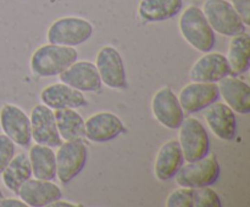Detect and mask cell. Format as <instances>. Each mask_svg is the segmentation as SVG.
<instances>
[{
    "mask_svg": "<svg viewBox=\"0 0 250 207\" xmlns=\"http://www.w3.org/2000/svg\"><path fill=\"white\" fill-rule=\"evenodd\" d=\"M4 199V195H2V191H1V188H0V201Z\"/></svg>",
    "mask_w": 250,
    "mask_h": 207,
    "instance_id": "1f68e13d",
    "label": "cell"
},
{
    "mask_svg": "<svg viewBox=\"0 0 250 207\" xmlns=\"http://www.w3.org/2000/svg\"><path fill=\"white\" fill-rule=\"evenodd\" d=\"M202 10L216 33L231 38L246 32L247 26L229 0H204Z\"/></svg>",
    "mask_w": 250,
    "mask_h": 207,
    "instance_id": "5b68a950",
    "label": "cell"
},
{
    "mask_svg": "<svg viewBox=\"0 0 250 207\" xmlns=\"http://www.w3.org/2000/svg\"><path fill=\"white\" fill-rule=\"evenodd\" d=\"M20 199L29 207L50 206L54 201L61 199V189L51 180L29 178L20 187L17 194Z\"/></svg>",
    "mask_w": 250,
    "mask_h": 207,
    "instance_id": "9a60e30c",
    "label": "cell"
},
{
    "mask_svg": "<svg viewBox=\"0 0 250 207\" xmlns=\"http://www.w3.org/2000/svg\"><path fill=\"white\" fill-rule=\"evenodd\" d=\"M125 132L120 117L109 111L97 112L84 121V138L92 143H107Z\"/></svg>",
    "mask_w": 250,
    "mask_h": 207,
    "instance_id": "4fadbf2b",
    "label": "cell"
},
{
    "mask_svg": "<svg viewBox=\"0 0 250 207\" xmlns=\"http://www.w3.org/2000/svg\"><path fill=\"white\" fill-rule=\"evenodd\" d=\"M165 205L167 207H194V189L180 187L168 195Z\"/></svg>",
    "mask_w": 250,
    "mask_h": 207,
    "instance_id": "484cf974",
    "label": "cell"
},
{
    "mask_svg": "<svg viewBox=\"0 0 250 207\" xmlns=\"http://www.w3.org/2000/svg\"><path fill=\"white\" fill-rule=\"evenodd\" d=\"M32 177L31 162L24 152L15 153L12 160L1 173L2 183L10 191L17 194L20 187Z\"/></svg>",
    "mask_w": 250,
    "mask_h": 207,
    "instance_id": "cb8c5ba5",
    "label": "cell"
},
{
    "mask_svg": "<svg viewBox=\"0 0 250 207\" xmlns=\"http://www.w3.org/2000/svg\"><path fill=\"white\" fill-rule=\"evenodd\" d=\"M183 163L185 157L178 140H167L160 146L154 161L155 178L159 182H168L175 178L176 173L182 167Z\"/></svg>",
    "mask_w": 250,
    "mask_h": 207,
    "instance_id": "d6986e66",
    "label": "cell"
},
{
    "mask_svg": "<svg viewBox=\"0 0 250 207\" xmlns=\"http://www.w3.org/2000/svg\"><path fill=\"white\" fill-rule=\"evenodd\" d=\"M0 128L16 145L28 146L32 140L29 116L14 104H4L0 109Z\"/></svg>",
    "mask_w": 250,
    "mask_h": 207,
    "instance_id": "9c48e42d",
    "label": "cell"
},
{
    "mask_svg": "<svg viewBox=\"0 0 250 207\" xmlns=\"http://www.w3.org/2000/svg\"><path fill=\"white\" fill-rule=\"evenodd\" d=\"M204 118L215 136L225 141L233 140L237 134L236 112L225 102H217L205 109Z\"/></svg>",
    "mask_w": 250,
    "mask_h": 207,
    "instance_id": "e0dca14e",
    "label": "cell"
},
{
    "mask_svg": "<svg viewBox=\"0 0 250 207\" xmlns=\"http://www.w3.org/2000/svg\"><path fill=\"white\" fill-rule=\"evenodd\" d=\"M59 77L61 82L82 93L98 92L103 85L97 67L90 61H75Z\"/></svg>",
    "mask_w": 250,
    "mask_h": 207,
    "instance_id": "2e32d148",
    "label": "cell"
},
{
    "mask_svg": "<svg viewBox=\"0 0 250 207\" xmlns=\"http://www.w3.org/2000/svg\"><path fill=\"white\" fill-rule=\"evenodd\" d=\"M221 174V167L216 156L207 155L200 160L183 163L176 173L175 179L178 187L197 188L211 187Z\"/></svg>",
    "mask_w": 250,
    "mask_h": 207,
    "instance_id": "277c9868",
    "label": "cell"
},
{
    "mask_svg": "<svg viewBox=\"0 0 250 207\" xmlns=\"http://www.w3.org/2000/svg\"><path fill=\"white\" fill-rule=\"evenodd\" d=\"M178 143L182 149L185 162H193L209 155V133L195 117L183 119L178 127Z\"/></svg>",
    "mask_w": 250,
    "mask_h": 207,
    "instance_id": "8992f818",
    "label": "cell"
},
{
    "mask_svg": "<svg viewBox=\"0 0 250 207\" xmlns=\"http://www.w3.org/2000/svg\"><path fill=\"white\" fill-rule=\"evenodd\" d=\"M31 133L32 139L37 144L58 148L62 143L56 127L54 110L44 104L36 105L32 109L31 116Z\"/></svg>",
    "mask_w": 250,
    "mask_h": 207,
    "instance_id": "8fae6325",
    "label": "cell"
},
{
    "mask_svg": "<svg viewBox=\"0 0 250 207\" xmlns=\"http://www.w3.org/2000/svg\"><path fill=\"white\" fill-rule=\"evenodd\" d=\"M95 67L104 85L111 89H122L127 85L126 70L121 54L116 48L105 45L98 51Z\"/></svg>",
    "mask_w": 250,
    "mask_h": 207,
    "instance_id": "ba28073f",
    "label": "cell"
},
{
    "mask_svg": "<svg viewBox=\"0 0 250 207\" xmlns=\"http://www.w3.org/2000/svg\"><path fill=\"white\" fill-rule=\"evenodd\" d=\"M94 27L88 19L78 16H65L55 19L46 31L48 43L75 46L85 43L93 36Z\"/></svg>",
    "mask_w": 250,
    "mask_h": 207,
    "instance_id": "3957f363",
    "label": "cell"
},
{
    "mask_svg": "<svg viewBox=\"0 0 250 207\" xmlns=\"http://www.w3.org/2000/svg\"><path fill=\"white\" fill-rule=\"evenodd\" d=\"M151 111L156 121L167 129H178L185 119V111L177 95L170 87H163L151 99Z\"/></svg>",
    "mask_w": 250,
    "mask_h": 207,
    "instance_id": "30bf717a",
    "label": "cell"
},
{
    "mask_svg": "<svg viewBox=\"0 0 250 207\" xmlns=\"http://www.w3.org/2000/svg\"><path fill=\"white\" fill-rule=\"evenodd\" d=\"M219 85L209 82H190L182 88L178 100L186 113H197L217 101Z\"/></svg>",
    "mask_w": 250,
    "mask_h": 207,
    "instance_id": "7c38bea8",
    "label": "cell"
},
{
    "mask_svg": "<svg viewBox=\"0 0 250 207\" xmlns=\"http://www.w3.org/2000/svg\"><path fill=\"white\" fill-rule=\"evenodd\" d=\"M51 207H75L76 205L75 204H71V202L68 201H62V200H56V201H54L53 204L50 205Z\"/></svg>",
    "mask_w": 250,
    "mask_h": 207,
    "instance_id": "4dcf8cb0",
    "label": "cell"
},
{
    "mask_svg": "<svg viewBox=\"0 0 250 207\" xmlns=\"http://www.w3.org/2000/svg\"><path fill=\"white\" fill-rule=\"evenodd\" d=\"M41 101L51 110L78 109L87 105L82 92L62 82L53 83L44 88L41 92Z\"/></svg>",
    "mask_w": 250,
    "mask_h": 207,
    "instance_id": "ac0fdd59",
    "label": "cell"
},
{
    "mask_svg": "<svg viewBox=\"0 0 250 207\" xmlns=\"http://www.w3.org/2000/svg\"><path fill=\"white\" fill-rule=\"evenodd\" d=\"M32 175L43 180H54L56 178V158L53 148L42 144H34L28 152Z\"/></svg>",
    "mask_w": 250,
    "mask_h": 207,
    "instance_id": "7402d4cb",
    "label": "cell"
},
{
    "mask_svg": "<svg viewBox=\"0 0 250 207\" xmlns=\"http://www.w3.org/2000/svg\"><path fill=\"white\" fill-rule=\"evenodd\" d=\"M219 92L225 104L236 113L248 114L250 112V88L248 83L239 78L227 75L219 80Z\"/></svg>",
    "mask_w": 250,
    "mask_h": 207,
    "instance_id": "ffe728a7",
    "label": "cell"
},
{
    "mask_svg": "<svg viewBox=\"0 0 250 207\" xmlns=\"http://www.w3.org/2000/svg\"><path fill=\"white\" fill-rule=\"evenodd\" d=\"M181 36L192 48L200 53H209L216 43L215 32L208 22L204 12L197 5H189L178 19Z\"/></svg>",
    "mask_w": 250,
    "mask_h": 207,
    "instance_id": "7a4b0ae2",
    "label": "cell"
},
{
    "mask_svg": "<svg viewBox=\"0 0 250 207\" xmlns=\"http://www.w3.org/2000/svg\"><path fill=\"white\" fill-rule=\"evenodd\" d=\"M234 10L247 27L250 24V0H231Z\"/></svg>",
    "mask_w": 250,
    "mask_h": 207,
    "instance_id": "f1b7e54d",
    "label": "cell"
},
{
    "mask_svg": "<svg viewBox=\"0 0 250 207\" xmlns=\"http://www.w3.org/2000/svg\"><path fill=\"white\" fill-rule=\"evenodd\" d=\"M198 58L189 71V78L193 82L217 83L222 78L231 75V67L226 55L221 53H204Z\"/></svg>",
    "mask_w": 250,
    "mask_h": 207,
    "instance_id": "5bb4252c",
    "label": "cell"
},
{
    "mask_svg": "<svg viewBox=\"0 0 250 207\" xmlns=\"http://www.w3.org/2000/svg\"><path fill=\"white\" fill-rule=\"evenodd\" d=\"M0 207H27V205L21 199L10 197V199H2L0 201Z\"/></svg>",
    "mask_w": 250,
    "mask_h": 207,
    "instance_id": "f546056e",
    "label": "cell"
},
{
    "mask_svg": "<svg viewBox=\"0 0 250 207\" xmlns=\"http://www.w3.org/2000/svg\"><path fill=\"white\" fill-rule=\"evenodd\" d=\"M78 60V51L72 46L44 44L36 49L31 56L29 66L38 77H55Z\"/></svg>",
    "mask_w": 250,
    "mask_h": 207,
    "instance_id": "6da1fadb",
    "label": "cell"
},
{
    "mask_svg": "<svg viewBox=\"0 0 250 207\" xmlns=\"http://www.w3.org/2000/svg\"><path fill=\"white\" fill-rule=\"evenodd\" d=\"M221 197L210 187L194 189V207H221Z\"/></svg>",
    "mask_w": 250,
    "mask_h": 207,
    "instance_id": "4316f807",
    "label": "cell"
},
{
    "mask_svg": "<svg viewBox=\"0 0 250 207\" xmlns=\"http://www.w3.org/2000/svg\"><path fill=\"white\" fill-rule=\"evenodd\" d=\"M183 9V0H141L138 16L144 22H161L177 16Z\"/></svg>",
    "mask_w": 250,
    "mask_h": 207,
    "instance_id": "44dd1931",
    "label": "cell"
},
{
    "mask_svg": "<svg viewBox=\"0 0 250 207\" xmlns=\"http://www.w3.org/2000/svg\"><path fill=\"white\" fill-rule=\"evenodd\" d=\"M55 152L56 178L62 184L72 182L84 168L88 149L82 139L62 141Z\"/></svg>",
    "mask_w": 250,
    "mask_h": 207,
    "instance_id": "52a82bcc",
    "label": "cell"
},
{
    "mask_svg": "<svg viewBox=\"0 0 250 207\" xmlns=\"http://www.w3.org/2000/svg\"><path fill=\"white\" fill-rule=\"evenodd\" d=\"M54 114L62 141L84 138V119L76 109L54 110Z\"/></svg>",
    "mask_w": 250,
    "mask_h": 207,
    "instance_id": "d4e9b609",
    "label": "cell"
},
{
    "mask_svg": "<svg viewBox=\"0 0 250 207\" xmlns=\"http://www.w3.org/2000/svg\"><path fill=\"white\" fill-rule=\"evenodd\" d=\"M232 75H243L250 67V37L247 32L231 37L226 55Z\"/></svg>",
    "mask_w": 250,
    "mask_h": 207,
    "instance_id": "603a6c76",
    "label": "cell"
},
{
    "mask_svg": "<svg viewBox=\"0 0 250 207\" xmlns=\"http://www.w3.org/2000/svg\"><path fill=\"white\" fill-rule=\"evenodd\" d=\"M16 153V144L4 133L0 134V174Z\"/></svg>",
    "mask_w": 250,
    "mask_h": 207,
    "instance_id": "83f0119b",
    "label": "cell"
}]
</instances>
